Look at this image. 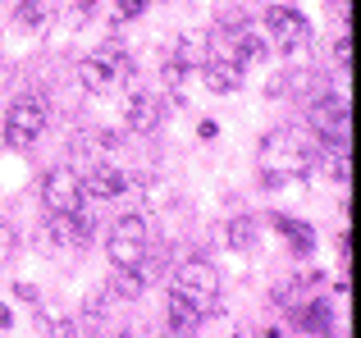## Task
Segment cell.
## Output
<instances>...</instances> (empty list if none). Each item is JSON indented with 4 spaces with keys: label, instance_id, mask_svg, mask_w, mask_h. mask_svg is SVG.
I'll return each instance as SVG.
<instances>
[{
    "label": "cell",
    "instance_id": "9a60e30c",
    "mask_svg": "<svg viewBox=\"0 0 361 338\" xmlns=\"http://www.w3.org/2000/svg\"><path fill=\"white\" fill-rule=\"evenodd\" d=\"M174 60L183 64V69H202V64L211 60V46H206V37H202V32H183V37H178Z\"/></svg>",
    "mask_w": 361,
    "mask_h": 338
},
{
    "label": "cell",
    "instance_id": "ac0fdd59",
    "mask_svg": "<svg viewBox=\"0 0 361 338\" xmlns=\"http://www.w3.org/2000/svg\"><path fill=\"white\" fill-rule=\"evenodd\" d=\"M229 242L233 247H252V220H233L229 224Z\"/></svg>",
    "mask_w": 361,
    "mask_h": 338
},
{
    "label": "cell",
    "instance_id": "7a4b0ae2",
    "mask_svg": "<svg viewBox=\"0 0 361 338\" xmlns=\"http://www.w3.org/2000/svg\"><path fill=\"white\" fill-rule=\"evenodd\" d=\"M128 78H133V60L119 51L115 42L97 46V55H87V60H82V69H78V82H82L87 92H97V96H106V92L123 87Z\"/></svg>",
    "mask_w": 361,
    "mask_h": 338
},
{
    "label": "cell",
    "instance_id": "ffe728a7",
    "mask_svg": "<svg viewBox=\"0 0 361 338\" xmlns=\"http://www.w3.org/2000/svg\"><path fill=\"white\" fill-rule=\"evenodd\" d=\"M18 23H27V27H37V23H42V18H46V9L42 5H32V0H27V5H18Z\"/></svg>",
    "mask_w": 361,
    "mask_h": 338
},
{
    "label": "cell",
    "instance_id": "30bf717a",
    "mask_svg": "<svg viewBox=\"0 0 361 338\" xmlns=\"http://www.w3.org/2000/svg\"><path fill=\"white\" fill-rule=\"evenodd\" d=\"M202 82L215 92V96H229V92L243 87V64L238 60H206L202 64Z\"/></svg>",
    "mask_w": 361,
    "mask_h": 338
},
{
    "label": "cell",
    "instance_id": "7402d4cb",
    "mask_svg": "<svg viewBox=\"0 0 361 338\" xmlns=\"http://www.w3.org/2000/svg\"><path fill=\"white\" fill-rule=\"evenodd\" d=\"M9 242H14V238H9V224H5V220H0V261H5V256H9Z\"/></svg>",
    "mask_w": 361,
    "mask_h": 338
},
{
    "label": "cell",
    "instance_id": "e0dca14e",
    "mask_svg": "<svg viewBox=\"0 0 361 338\" xmlns=\"http://www.w3.org/2000/svg\"><path fill=\"white\" fill-rule=\"evenodd\" d=\"M298 325H302L307 334H329V325H334V315H329V306H325V302H311V306H302Z\"/></svg>",
    "mask_w": 361,
    "mask_h": 338
},
{
    "label": "cell",
    "instance_id": "44dd1931",
    "mask_svg": "<svg viewBox=\"0 0 361 338\" xmlns=\"http://www.w3.org/2000/svg\"><path fill=\"white\" fill-rule=\"evenodd\" d=\"M334 60L343 64V69L353 64V42H348V37H338V42H334Z\"/></svg>",
    "mask_w": 361,
    "mask_h": 338
},
{
    "label": "cell",
    "instance_id": "4fadbf2b",
    "mask_svg": "<svg viewBox=\"0 0 361 338\" xmlns=\"http://www.w3.org/2000/svg\"><path fill=\"white\" fill-rule=\"evenodd\" d=\"M165 315H169V334H192L197 325L206 320V315L197 311V306L188 302L183 293H169V302H165Z\"/></svg>",
    "mask_w": 361,
    "mask_h": 338
},
{
    "label": "cell",
    "instance_id": "5bb4252c",
    "mask_svg": "<svg viewBox=\"0 0 361 338\" xmlns=\"http://www.w3.org/2000/svg\"><path fill=\"white\" fill-rule=\"evenodd\" d=\"M270 224L283 233V238L293 242V251L298 256H311V247H316V233L307 229V224H298V220H288V215H270Z\"/></svg>",
    "mask_w": 361,
    "mask_h": 338
},
{
    "label": "cell",
    "instance_id": "8992f818",
    "mask_svg": "<svg viewBox=\"0 0 361 338\" xmlns=\"http://www.w3.org/2000/svg\"><path fill=\"white\" fill-rule=\"evenodd\" d=\"M265 42H274L279 51H298L302 42H311L307 14H298L293 5H270L265 9Z\"/></svg>",
    "mask_w": 361,
    "mask_h": 338
},
{
    "label": "cell",
    "instance_id": "52a82bcc",
    "mask_svg": "<svg viewBox=\"0 0 361 338\" xmlns=\"http://www.w3.org/2000/svg\"><path fill=\"white\" fill-rule=\"evenodd\" d=\"M42 201L51 215H73L82 211V178L73 169H51L42 178Z\"/></svg>",
    "mask_w": 361,
    "mask_h": 338
},
{
    "label": "cell",
    "instance_id": "7c38bea8",
    "mask_svg": "<svg viewBox=\"0 0 361 338\" xmlns=\"http://www.w3.org/2000/svg\"><path fill=\"white\" fill-rule=\"evenodd\" d=\"M160 115H165L160 96H133V101H128V115H123V124H128L133 133H151V128L160 124Z\"/></svg>",
    "mask_w": 361,
    "mask_h": 338
},
{
    "label": "cell",
    "instance_id": "d6986e66",
    "mask_svg": "<svg viewBox=\"0 0 361 338\" xmlns=\"http://www.w3.org/2000/svg\"><path fill=\"white\" fill-rule=\"evenodd\" d=\"M147 5H151V0H115V18H119V23H123V18H137Z\"/></svg>",
    "mask_w": 361,
    "mask_h": 338
},
{
    "label": "cell",
    "instance_id": "9c48e42d",
    "mask_svg": "<svg viewBox=\"0 0 361 338\" xmlns=\"http://www.w3.org/2000/svg\"><path fill=\"white\" fill-rule=\"evenodd\" d=\"M229 60H238V64H256V60H265L270 55V42H265V32L261 27H252V23H229Z\"/></svg>",
    "mask_w": 361,
    "mask_h": 338
},
{
    "label": "cell",
    "instance_id": "8fae6325",
    "mask_svg": "<svg viewBox=\"0 0 361 338\" xmlns=\"http://www.w3.org/2000/svg\"><path fill=\"white\" fill-rule=\"evenodd\" d=\"M78 178H82V192L101 196V201H110V196H119L123 187H128V178L110 165H87V174H78Z\"/></svg>",
    "mask_w": 361,
    "mask_h": 338
},
{
    "label": "cell",
    "instance_id": "ba28073f",
    "mask_svg": "<svg viewBox=\"0 0 361 338\" xmlns=\"http://www.w3.org/2000/svg\"><path fill=\"white\" fill-rule=\"evenodd\" d=\"M311 133L320 137V142H343L348 133V106L338 96H320L316 106H311Z\"/></svg>",
    "mask_w": 361,
    "mask_h": 338
},
{
    "label": "cell",
    "instance_id": "2e32d148",
    "mask_svg": "<svg viewBox=\"0 0 361 338\" xmlns=\"http://www.w3.org/2000/svg\"><path fill=\"white\" fill-rule=\"evenodd\" d=\"M115 270H119V275L110 279V293L123 297V302H128V297H137V293H142V284H147V275H142L137 265H115Z\"/></svg>",
    "mask_w": 361,
    "mask_h": 338
},
{
    "label": "cell",
    "instance_id": "5b68a950",
    "mask_svg": "<svg viewBox=\"0 0 361 338\" xmlns=\"http://www.w3.org/2000/svg\"><path fill=\"white\" fill-rule=\"evenodd\" d=\"M106 256L115 265H142V256H147V224H142V215L115 220V229L106 238Z\"/></svg>",
    "mask_w": 361,
    "mask_h": 338
},
{
    "label": "cell",
    "instance_id": "cb8c5ba5",
    "mask_svg": "<svg viewBox=\"0 0 361 338\" xmlns=\"http://www.w3.org/2000/svg\"><path fill=\"white\" fill-rule=\"evenodd\" d=\"M329 9H348V0H329Z\"/></svg>",
    "mask_w": 361,
    "mask_h": 338
},
{
    "label": "cell",
    "instance_id": "6da1fadb",
    "mask_svg": "<svg viewBox=\"0 0 361 338\" xmlns=\"http://www.w3.org/2000/svg\"><path fill=\"white\" fill-rule=\"evenodd\" d=\"M316 169V137L298 133V128H274L261 142V178L265 187L298 183Z\"/></svg>",
    "mask_w": 361,
    "mask_h": 338
},
{
    "label": "cell",
    "instance_id": "277c9868",
    "mask_svg": "<svg viewBox=\"0 0 361 338\" xmlns=\"http://www.w3.org/2000/svg\"><path fill=\"white\" fill-rule=\"evenodd\" d=\"M42 133H46V101L42 96L14 101V106H9V115H5V146L27 151V146H32Z\"/></svg>",
    "mask_w": 361,
    "mask_h": 338
},
{
    "label": "cell",
    "instance_id": "3957f363",
    "mask_svg": "<svg viewBox=\"0 0 361 338\" xmlns=\"http://www.w3.org/2000/svg\"><path fill=\"white\" fill-rule=\"evenodd\" d=\"M174 293H183L202 315H211L215 306H220V275H215L211 261L192 256V261H183V265L174 270Z\"/></svg>",
    "mask_w": 361,
    "mask_h": 338
},
{
    "label": "cell",
    "instance_id": "603a6c76",
    "mask_svg": "<svg viewBox=\"0 0 361 338\" xmlns=\"http://www.w3.org/2000/svg\"><path fill=\"white\" fill-rule=\"evenodd\" d=\"M5 325H9V306H0V330H5Z\"/></svg>",
    "mask_w": 361,
    "mask_h": 338
}]
</instances>
